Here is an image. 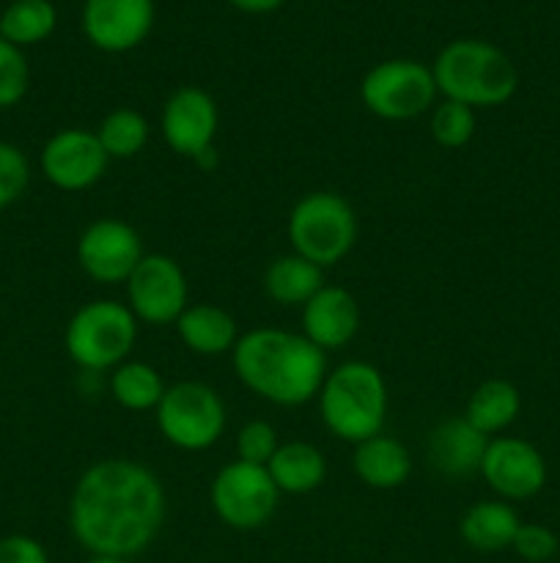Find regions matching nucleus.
Instances as JSON below:
<instances>
[{
	"label": "nucleus",
	"mask_w": 560,
	"mask_h": 563,
	"mask_svg": "<svg viewBox=\"0 0 560 563\" xmlns=\"http://www.w3.org/2000/svg\"><path fill=\"white\" fill-rule=\"evenodd\" d=\"M228 3L245 14H269V11L280 9L285 0H228Z\"/></svg>",
	"instance_id": "nucleus-33"
},
{
	"label": "nucleus",
	"mask_w": 560,
	"mask_h": 563,
	"mask_svg": "<svg viewBox=\"0 0 560 563\" xmlns=\"http://www.w3.org/2000/svg\"><path fill=\"white\" fill-rule=\"evenodd\" d=\"M217 124V104L198 86H184L170 93L168 102L163 104V115H159L163 141L168 143L170 152L190 159H198L212 148Z\"/></svg>",
	"instance_id": "nucleus-13"
},
{
	"label": "nucleus",
	"mask_w": 560,
	"mask_h": 563,
	"mask_svg": "<svg viewBox=\"0 0 560 563\" xmlns=\"http://www.w3.org/2000/svg\"><path fill=\"white\" fill-rule=\"evenodd\" d=\"M163 522V482L135 460L113 456L93 462L71 489V537L91 555H141L157 539Z\"/></svg>",
	"instance_id": "nucleus-1"
},
{
	"label": "nucleus",
	"mask_w": 560,
	"mask_h": 563,
	"mask_svg": "<svg viewBox=\"0 0 560 563\" xmlns=\"http://www.w3.org/2000/svg\"><path fill=\"white\" fill-rule=\"evenodd\" d=\"M157 429L179 451L212 449L225 432L223 399L203 383H173L157 405Z\"/></svg>",
	"instance_id": "nucleus-7"
},
{
	"label": "nucleus",
	"mask_w": 560,
	"mask_h": 563,
	"mask_svg": "<svg viewBox=\"0 0 560 563\" xmlns=\"http://www.w3.org/2000/svg\"><path fill=\"white\" fill-rule=\"evenodd\" d=\"M519 515L503 500H481L470 506L459 522V533L467 548L478 553H500L514 544L519 531Z\"/></svg>",
	"instance_id": "nucleus-21"
},
{
	"label": "nucleus",
	"mask_w": 560,
	"mask_h": 563,
	"mask_svg": "<svg viewBox=\"0 0 560 563\" xmlns=\"http://www.w3.org/2000/svg\"><path fill=\"white\" fill-rule=\"evenodd\" d=\"M55 22H58V14L49 0H14L0 14V38L14 47H31L55 31Z\"/></svg>",
	"instance_id": "nucleus-25"
},
{
	"label": "nucleus",
	"mask_w": 560,
	"mask_h": 563,
	"mask_svg": "<svg viewBox=\"0 0 560 563\" xmlns=\"http://www.w3.org/2000/svg\"><path fill=\"white\" fill-rule=\"evenodd\" d=\"M522 410V396L508 379H486L467 399L464 418L481 434H500L516 421Z\"/></svg>",
	"instance_id": "nucleus-23"
},
{
	"label": "nucleus",
	"mask_w": 560,
	"mask_h": 563,
	"mask_svg": "<svg viewBox=\"0 0 560 563\" xmlns=\"http://www.w3.org/2000/svg\"><path fill=\"white\" fill-rule=\"evenodd\" d=\"M355 473L371 489H399L410 482L412 456L401 440L377 434L355 445Z\"/></svg>",
	"instance_id": "nucleus-19"
},
{
	"label": "nucleus",
	"mask_w": 560,
	"mask_h": 563,
	"mask_svg": "<svg viewBox=\"0 0 560 563\" xmlns=\"http://www.w3.org/2000/svg\"><path fill=\"white\" fill-rule=\"evenodd\" d=\"M88 563H124V559H113V555H91Z\"/></svg>",
	"instance_id": "nucleus-34"
},
{
	"label": "nucleus",
	"mask_w": 560,
	"mask_h": 563,
	"mask_svg": "<svg viewBox=\"0 0 560 563\" xmlns=\"http://www.w3.org/2000/svg\"><path fill=\"white\" fill-rule=\"evenodd\" d=\"M434 82L445 99L467 108H497L516 93L519 71L508 55L489 42L459 38L434 60Z\"/></svg>",
	"instance_id": "nucleus-3"
},
{
	"label": "nucleus",
	"mask_w": 560,
	"mask_h": 563,
	"mask_svg": "<svg viewBox=\"0 0 560 563\" xmlns=\"http://www.w3.org/2000/svg\"><path fill=\"white\" fill-rule=\"evenodd\" d=\"M187 306L184 269L165 253H146L126 280V308L137 322L176 324Z\"/></svg>",
	"instance_id": "nucleus-10"
},
{
	"label": "nucleus",
	"mask_w": 560,
	"mask_h": 563,
	"mask_svg": "<svg viewBox=\"0 0 560 563\" xmlns=\"http://www.w3.org/2000/svg\"><path fill=\"white\" fill-rule=\"evenodd\" d=\"M31 181V165L22 148L0 141V212L22 198Z\"/></svg>",
	"instance_id": "nucleus-29"
},
{
	"label": "nucleus",
	"mask_w": 560,
	"mask_h": 563,
	"mask_svg": "<svg viewBox=\"0 0 560 563\" xmlns=\"http://www.w3.org/2000/svg\"><path fill=\"white\" fill-rule=\"evenodd\" d=\"M148 135H152V130H148L146 115L132 108H119L108 113L97 130L99 143L110 159L137 157L146 148Z\"/></svg>",
	"instance_id": "nucleus-26"
},
{
	"label": "nucleus",
	"mask_w": 560,
	"mask_h": 563,
	"mask_svg": "<svg viewBox=\"0 0 560 563\" xmlns=\"http://www.w3.org/2000/svg\"><path fill=\"white\" fill-rule=\"evenodd\" d=\"M475 110L467 108V104L453 102V99H443V102L434 108L432 121V137L443 148H461L472 141L475 135Z\"/></svg>",
	"instance_id": "nucleus-27"
},
{
	"label": "nucleus",
	"mask_w": 560,
	"mask_h": 563,
	"mask_svg": "<svg viewBox=\"0 0 560 563\" xmlns=\"http://www.w3.org/2000/svg\"><path fill=\"white\" fill-rule=\"evenodd\" d=\"M511 548H514L516 555H522L525 561L544 563L558 553V537H555L547 526H538V522H522Z\"/></svg>",
	"instance_id": "nucleus-31"
},
{
	"label": "nucleus",
	"mask_w": 560,
	"mask_h": 563,
	"mask_svg": "<svg viewBox=\"0 0 560 563\" xmlns=\"http://www.w3.org/2000/svg\"><path fill=\"white\" fill-rule=\"evenodd\" d=\"M143 256L141 234L124 220H93L77 240V264L97 284H126Z\"/></svg>",
	"instance_id": "nucleus-11"
},
{
	"label": "nucleus",
	"mask_w": 560,
	"mask_h": 563,
	"mask_svg": "<svg viewBox=\"0 0 560 563\" xmlns=\"http://www.w3.org/2000/svg\"><path fill=\"white\" fill-rule=\"evenodd\" d=\"M154 27V0H86L82 31L104 53H126L148 38Z\"/></svg>",
	"instance_id": "nucleus-15"
},
{
	"label": "nucleus",
	"mask_w": 560,
	"mask_h": 563,
	"mask_svg": "<svg viewBox=\"0 0 560 563\" xmlns=\"http://www.w3.org/2000/svg\"><path fill=\"white\" fill-rule=\"evenodd\" d=\"M489 438L478 432L464 416L439 423L426 443V456L437 473L448 478H467L481 471Z\"/></svg>",
	"instance_id": "nucleus-17"
},
{
	"label": "nucleus",
	"mask_w": 560,
	"mask_h": 563,
	"mask_svg": "<svg viewBox=\"0 0 560 563\" xmlns=\"http://www.w3.org/2000/svg\"><path fill=\"white\" fill-rule=\"evenodd\" d=\"M0 563H49V559L36 539L14 533L0 539Z\"/></svg>",
	"instance_id": "nucleus-32"
},
{
	"label": "nucleus",
	"mask_w": 560,
	"mask_h": 563,
	"mask_svg": "<svg viewBox=\"0 0 560 563\" xmlns=\"http://www.w3.org/2000/svg\"><path fill=\"white\" fill-rule=\"evenodd\" d=\"M434 71L421 60L390 58L373 66L360 82V99L368 113L384 121H410L434 108Z\"/></svg>",
	"instance_id": "nucleus-8"
},
{
	"label": "nucleus",
	"mask_w": 560,
	"mask_h": 563,
	"mask_svg": "<svg viewBox=\"0 0 560 563\" xmlns=\"http://www.w3.org/2000/svg\"><path fill=\"white\" fill-rule=\"evenodd\" d=\"M316 399L324 427L338 440L357 445L382 434L388 418V385L382 372L371 363H340L327 372Z\"/></svg>",
	"instance_id": "nucleus-4"
},
{
	"label": "nucleus",
	"mask_w": 560,
	"mask_h": 563,
	"mask_svg": "<svg viewBox=\"0 0 560 563\" xmlns=\"http://www.w3.org/2000/svg\"><path fill=\"white\" fill-rule=\"evenodd\" d=\"M289 242L296 256L322 269L335 267L357 242L355 209L338 192H307L289 214Z\"/></svg>",
	"instance_id": "nucleus-5"
},
{
	"label": "nucleus",
	"mask_w": 560,
	"mask_h": 563,
	"mask_svg": "<svg viewBox=\"0 0 560 563\" xmlns=\"http://www.w3.org/2000/svg\"><path fill=\"white\" fill-rule=\"evenodd\" d=\"M165 394V383L159 372L148 363L124 361L110 374V396L115 405L132 412L157 410L159 399Z\"/></svg>",
	"instance_id": "nucleus-24"
},
{
	"label": "nucleus",
	"mask_w": 560,
	"mask_h": 563,
	"mask_svg": "<svg viewBox=\"0 0 560 563\" xmlns=\"http://www.w3.org/2000/svg\"><path fill=\"white\" fill-rule=\"evenodd\" d=\"M31 82V69L20 47L0 38V110H9L22 102Z\"/></svg>",
	"instance_id": "nucleus-28"
},
{
	"label": "nucleus",
	"mask_w": 560,
	"mask_h": 563,
	"mask_svg": "<svg viewBox=\"0 0 560 563\" xmlns=\"http://www.w3.org/2000/svg\"><path fill=\"white\" fill-rule=\"evenodd\" d=\"M267 473L280 495H307L322 487L327 478V460L316 445L291 440V443H280V449L269 460Z\"/></svg>",
	"instance_id": "nucleus-20"
},
{
	"label": "nucleus",
	"mask_w": 560,
	"mask_h": 563,
	"mask_svg": "<svg viewBox=\"0 0 560 563\" xmlns=\"http://www.w3.org/2000/svg\"><path fill=\"white\" fill-rule=\"evenodd\" d=\"M280 449L278 432L267 421H247L236 434V456L247 465L267 467L275 451Z\"/></svg>",
	"instance_id": "nucleus-30"
},
{
	"label": "nucleus",
	"mask_w": 560,
	"mask_h": 563,
	"mask_svg": "<svg viewBox=\"0 0 560 563\" xmlns=\"http://www.w3.org/2000/svg\"><path fill=\"white\" fill-rule=\"evenodd\" d=\"M231 361L247 390L278 407H300L316 399L327 377V352L302 333L280 328L242 333Z\"/></svg>",
	"instance_id": "nucleus-2"
},
{
	"label": "nucleus",
	"mask_w": 560,
	"mask_h": 563,
	"mask_svg": "<svg viewBox=\"0 0 560 563\" xmlns=\"http://www.w3.org/2000/svg\"><path fill=\"white\" fill-rule=\"evenodd\" d=\"M137 339V319L124 302L91 300L66 324L64 344L82 372H110L130 357Z\"/></svg>",
	"instance_id": "nucleus-6"
},
{
	"label": "nucleus",
	"mask_w": 560,
	"mask_h": 563,
	"mask_svg": "<svg viewBox=\"0 0 560 563\" xmlns=\"http://www.w3.org/2000/svg\"><path fill=\"white\" fill-rule=\"evenodd\" d=\"M110 157L104 154L97 132L69 126L44 143L42 174L53 187L64 192H80L97 185L108 170Z\"/></svg>",
	"instance_id": "nucleus-12"
},
{
	"label": "nucleus",
	"mask_w": 560,
	"mask_h": 563,
	"mask_svg": "<svg viewBox=\"0 0 560 563\" xmlns=\"http://www.w3.org/2000/svg\"><path fill=\"white\" fill-rule=\"evenodd\" d=\"M478 473L503 500H527L547 484V462L536 445L519 438L489 440Z\"/></svg>",
	"instance_id": "nucleus-14"
},
{
	"label": "nucleus",
	"mask_w": 560,
	"mask_h": 563,
	"mask_svg": "<svg viewBox=\"0 0 560 563\" xmlns=\"http://www.w3.org/2000/svg\"><path fill=\"white\" fill-rule=\"evenodd\" d=\"M324 286V269L307 258L289 253L275 258L264 275V289L278 306H305Z\"/></svg>",
	"instance_id": "nucleus-22"
},
{
	"label": "nucleus",
	"mask_w": 560,
	"mask_h": 563,
	"mask_svg": "<svg viewBox=\"0 0 560 563\" xmlns=\"http://www.w3.org/2000/svg\"><path fill=\"white\" fill-rule=\"evenodd\" d=\"M209 500L220 520L236 531H256L272 520L280 493L267 467L234 460L214 476Z\"/></svg>",
	"instance_id": "nucleus-9"
},
{
	"label": "nucleus",
	"mask_w": 560,
	"mask_h": 563,
	"mask_svg": "<svg viewBox=\"0 0 560 563\" xmlns=\"http://www.w3.org/2000/svg\"><path fill=\"white\" fill-rule=\"evenodd\" d=\"M176 333L187 350L203 357L225 355L239 341L236 319L225 308L209 306V302L187 306L184 313L176 319Z\"/></svg>",
	"instance_id": "nucleus-18"
},
{
	"label": "nucleus",
	"mask_w": 560,
	"mask_h": 563,
	"mask_svg": "<svg viewBox=\"0 0 560 563\" xmlns=\"http://www.w3.org/2000/svg\"><path fill=\"white\" fill-rule=\"evenodd\" d=\"M357 328H360V308L355 297L340 286L324 284L302 306V335L322 352L349 344L357 335Z\"/></svg>",
	"instance_id": "nucleus-16"
}]
</instances>
